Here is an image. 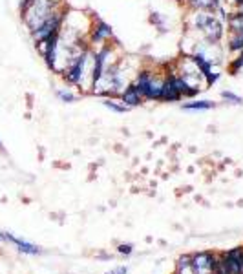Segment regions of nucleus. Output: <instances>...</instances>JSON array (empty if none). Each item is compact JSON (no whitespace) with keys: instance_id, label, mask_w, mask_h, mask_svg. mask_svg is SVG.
<instances>
[{"instance_id":"f257e3e1","label":"nucleus","mask_w":243,"mask_h":274,"mask_svg":"<svg viewBox=\"0 0 243 274\" xmlns=\"http://www.w3.org/2000/svg\"><path fill=\"white\" fill-rule=\"evenodd\" d=\"M92 66H93V48L83 51V53L72 60L68 68L60 73L66 86L77 88L79 95H90L92 90Z\"/></svg>"},{"instance_id":"f03ea898","label":"nucleus","mask_w":243,"mask_h":274,"mask_svg":"<svg viewBox=\"0 0 243 274\" xmlns=\"http://www.w3.org/2000/svg\"><path fill=\"white\" fill-rule=\"evenodd\" d=\"M163 79H165V66H152V64H141V68L135 72L133 84L143 95L145 102H159L161 88H163Z\"/></svg>"},{"instance_id":"7ed1b4c3","label":"nucleus","mask_w":243,"mask_h":274,"mask_svg":"<svg viewBox=\"0 0 243 274\" xmlns=\"http://www.w3.org/2000/svg\"><path fill=\"white\" fill-rule=\"evenodd\" d=\"M64 4H57L55 0H31L28 4V8L20 13L22 22L26 24L28 31L33 33L37 27H41L42 24L46 22L51 15L55 13L57 9Z\"/></svg>"},{"instance_id":"20e7f679","label":"nucleus","mask_w":243,"mask_h":274,"mask_svg":"<svg viewBox=\"0 0 243 274\" xmlns=\"http://www.w3.org/2000/svg\"><path fill=\"white\" fill-rule=\"evenodd\" d=\"M115 39V33L112 29V26L106 20H102L101 17L93 15L92 17V27H90V33H88V41L92 44V48H99V46L106 44Z\"/></svg>"},{"instance_id":"39448f33","label":"nucleus","mask_w":243,"mask_h":274,"mask_svg":"<svg viewBox=\"0 0 243 274\" xmlns=\"http://www.w3.org/2000/svg\"><path fill=\"white\" fill-rule=\"evenodd\" d=\"M225 35H227L225 22H221L216 15H211V18L206 20L205 26L199 29V37H201L205 42H209V44H221Z\"/></svg>"},{"instance_id":"423d86ee","label":"nucleus","mask_w":243,"mask_h":274,"mask_svg":"<svg viewBox=\"0 0 243 274\" xmlns=\"http://www.w3.org/2000/svg\"><path fill=\"white\" fill-rule=\"evenodd\" d=\"M216 256H218V252L211 251H201L190 254V267H192L194 274H214Z\"/></svg>"},{"instance_id":"0eeeda50","label":"nucleus","mask_w":243,"mask_h":274,"mask_svg":"<svg viewBox=\"0 0 243 274\" xmlns=\"http://www.w3.org/2000/svg\"><path fill=\"white\" fill-rule=\"evenodd\" d=\"M227 274H241L243 270V247H234L229 251L220 252Z\"/></svg>"},{"instance_id":"6e6552de","label":"nucleus","mask_w":243,"mask_h":274,"mask_svg":"<svg viewBox=\"0 0 243 274\" xmlns=\"http://www.w3.org/2000/svg\"><path fill=\"white\" fill-rule=\"evenodd\" d=\"M117 99H119L126 108H137V106L145 105V99H143V95L139 93V90L135 88L133 82H130V84L124 86V90L121 91Z\"/></svg>"},{"instance_id":"1a4fd4ad","label":"nucleus","mask_w":243,"mask_h":274,"mask_svg":"<svg viewBox=\"0 0 243 274\" xmlns=\"http://www.w3.org/2000/svg\"><path fill=\"white\" fill-rule=\"evenodd\" d=\"M4 242L13 243V245L17 247V251L22 252V254H28V256H39L44 252L39 245H35V243H31V242H26L22 237L13 236L11 232H4Z\"/></svg>"},{"instance_id":"9d476101","label":"nucleus","mask_w":243,"mask_h":274,"mask_svg":"<svg viewBox=\"0 0 243 274\" xmlns=\"http://www.w3.org/2000/svg\"><path fill=\"white\" fill-rule=\"evenodd\" d=\"M185 8L190 11H206V13H218V9L223 6L221 0H185Z\"/></svg>"},{"instance_id":"9b49d317","label":"nucleus","mask_w":243,"mask_h":274,"mask_svg":"<svg viewBox=\"0 0 243 274\" xmlns=\"http://www.w3.org/2000/svg\"><path fill=\"white\" fill-rule=\"evenodd\" d=\"M212 108H216V102L211 99H192L181 105V110H187V112H205Z\"/></svg>"},{"instance_id":"f8f14e48","label":"nucleus","mask_w":243,"mask_h":274,"mask_svg":"<svg viewBox=\"0 0 243 274\" xmlns=\"http://www.w3.org/2000/svg\"><path fill=\"white\" fill-rule=\"evenodd\" d=\"M225 50L236 55L243 50V33H227L225 35Z\"/></svg>"},{"instance_id":"ddd939ff","label":"nucleus","mask_w":243,"mask_h":274,"mask_svg":"<svg viewBox=\"0 0 243 274\" xmlns=\"http://www.w3.org/2000/svg\"><path fill=\"white\" fill-rule=\"evenodd\" d=\"M192 59H194V62H196L197 70H199V73H201L203 79H205L206 75H209V73L214 72V64H212L211 60L206 59V57H205L203 53H194Z\"/></svg>"},{"instance_id":"4468645a","label":"nucleus","mask_w":243,"mask_h":274,"mask_svg":"<svg viewBox=\"0 0 243 274\" xmlns=\"http://www.w3.org/2000/svg\"><path fill=\"white\" fill-rule=\"evenodd\" d=\"M148 22L156 27L159 35H166L168 33V26H166V18L159 13V11H150L148 15Z\"/></svg>"},{"instance_id":"2eb2a0df","label":"nucleus","mask_w":243,"mask_h":274,"mask_svg":"<svg viewBox=\"0 0 243 274\" xmlns=\"http://www.w3.org/2000/svg\"><path fill=\"white\" fill-rule=\"evenodd\" d=\"M241 72H243V50L234 55L232 59L229 60V64H227V73H229L230 77H236Z\"/></svg>"},{"instance_id":"dca6fc26","label":"nucleus","mask_w":243,"mask_h":274,"mask_svg":"<svg viewBox=\"0 0 243 274\" xmlns=\"http://www.w3.org/2000/svg\"><path fill=\"white\" fill-rule=\"evenodd\" d=\"M55 95L60 102H66V105H72V102H77L79 100V93H75L72 88H57L55 90Z\"/></svg>"},{"instance_id":"f3484780","label":"nucleus","mask_w":243,"mask_h":274,"mask_svg":"<svg viewBox=\"0 0 243 274\" xmlns=\"http://www.w3.org/2000/svg\"><path fill=\"white\" fill-rule=\"evenodd\" d=\"M102 105L108 110H112V112H115V114H126V112H130V108H126L119 99H114V97H105Z\"/></svg>"},{"instance_id":"a211bd4d","label":"nucleus","mask_w":243,"mask_h":274,"mask_svg":"<svg viewBox=\"0 0 243 274\" xmlns=\"http://www.w3.org/2000/svg\"><path fill=\"white\" fill-rule=\"evenodd\" d=\"M220 97H221V100L223 102H227V105H234V106H239V105H243V99L238 95V93H234V91H230V90H223L220 93Z\"/></svg>"},{"instance_id":"6ab92c4d","label":"nucleus","mask_w":243,"mask_h":274,"mask_svg":"<svg viewBox=\"0 0 243 274\" xmlns=\"http://www.w3.org/2000/svg\"><path fill=\"white\" fill-rule=\"evenodd\" d=\"M220 77H221V73L220 72H212V73H209V75H206L205 79H203V82H205V90L206 88H212L216 84V82L220 81Z\"/></svg>"},{"instance_id":"aec40b11","label":"nucleus","mask_w":243,"mask_h":274,"mask_svg":"<svg viewBox=\"0 0 243 274\" xmlns=\"http://www.w3.org/2000/svg\"><path fill=\"white\" fill-rule=\"evenodd\" d=\"M117 252H119L121 256H130L133 252V245L132 243H119V245H117Z\"/></svg>"},{"instance_id":"412c9836","label":"nucleus","mask_w":243,"mask_h":274,"mask_svg":"<svg viewBox=\"0 0 243 274\" xmlns=\"http://www.w3.org/2000/svg\"><path fill=\"white\" fill-rule=\"evenodd\" d=\"M105 274H128V267L126 265H119V267H114L112 270H106Z\"/></svg>"},{"instance_id":"4be33fe9","label":"nucleus","mask_w":243,"mask_h":274,"mask_svg":"<svg viewBox=\"0 0 243 274\" xmlns=\"http://www.w3.org/2000/svg\"><path fill=\"white\" fill-rule=\"evenodd\" d=\"M230 6H234V9H238V8H241L243 6V0H227Z\"/></svg>"},{"instance_id":"5701e85b","label":"nucleus","mask_w":243,"mask_h":274,"mask_svg":"<svg viewBox=\"0 0 243 274\" xmlns=\"http://www.w3.org/2000/svg\"><path fill=\"white\" fill-rule=\"evenodd\" d=\"M174 2H178V4H181V6H183V0H174Z\"/></svg>"},{"instance_id":"b1692460","label":"nucleus","mask_w":243,"mask_h":274,"mask_svg":"<svg viewBox=\"0 0 243 274\" xmlns=\"http://www.w3.org/2000/svg\"><path fill=\"white\" fill-rule=\"evenodd\" d=\"M0 150H4V146H2V143H0Z\"/></svg>"},{"instance_id":"393cba45","label":"nucleus","mask_w":243,"mask_h":274,"mask_svg":"<svg viewBox=\"0 0 243 274\" xmlns=\"http://www.w3.org/2000/svg\"><path fill=\"white\" fill-rule=\"evenodd\" d=\"M241 274H243V270H241Z\"/></svg>"}]
</instances>
